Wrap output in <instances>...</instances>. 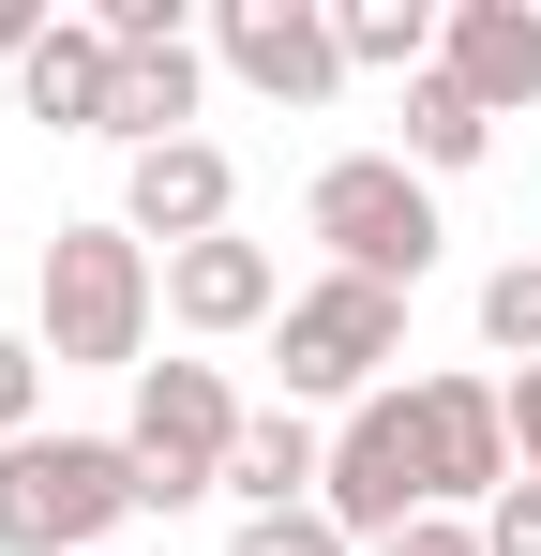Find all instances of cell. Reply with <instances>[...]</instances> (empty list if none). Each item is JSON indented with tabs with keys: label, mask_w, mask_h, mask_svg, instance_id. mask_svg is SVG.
Masks as SVG:
<instances>
[{
	"label": "cell",
	"mask_w": 541,
	"mask_h": 556,
	"mask_svg": "<svg viewBox=\"0 0 541 556\" xmlns=\"http://www.w3.org/2000/svg\"><path fill=\"white\" fill-rule=\"evenodd\" d=\"M151 316H166V256L90 211V226H46V362L61 376H151Z\"/></svg>",
	"instance_id": "1"
},
{
	"label": "cell",
	"mask_w": 541,
	"mask_h": 556,
	"mask_svg": "<svg viewBox=\"0 0 541 556\" xmlns=\"http://www.w3.org/2000/svg\"><path fill=\"white\" fill-rule=\"evenodd\" d=\"M151 496L121 437H15L0 452V556H121Z\"/></svg>",
	"instance_id": "2"
},
{
	"label": "cell",
	"mask_w": 541,
	"mask_h": 556,
	"mask_svg": "<svg viewBox=\"0 0 541 556\" xmlns=\"http://www.w3.org/2000/svg\"><path fill=\"white\" fill-rule=\"evenodd\" d=\"M301 226L331 241V271L391 286V301L437 271V241H451V226H437V181H422L406 151H331V166L301 181Z\"/></svg>",
	"instance_id": "3"
},
{
	"label": "cell",
	"mask_w": 541,
	"mask_h": 556,
	"mask_svg": "<svg viewBox=\"0 0 541 556\" xmlns=\"http://www.w3.org/2000/svg\"><path fill=\"white\" fill-rule=\"evenodd\" d=\"M241 391L226 362H151L136 376V406H121V452H136V496L151 511H196V496H226V452H241Z\"/></svg>",
	"instance_id": "4"
},
{
	"label": "cell",
	"mask_w": 541,
	"mask_h": 556,
	"mask_svg": "<svg viewBox=\"0 0 541 556\" xmlns=\"http://www.w3.org/2000/svg\"><path fill=\"white\" fill-rule=\"evenodd\" d=\"M270 362H286V406H361V391H391V362H406V301L361 286V271H316L270 316Z\"/></svg>",
	"instance_id": "5"
},
{
	"label": "cell",
	"mask_w": 541,
	"mask_h": 556,
	"mask_svg": "<svg viewBox=\"0 0 541 556\" xmlns=\"http://www.w3.org/2000/svg\"><path fill=\"white\" fill-rule=\"evenodd\" d=\"M361 556L391 542V527H422L437 511V466H422V391L391 376V391H361L347 421H331V496H316Z\"/></svg>",
	"instance_id": "6"
},
{
	"label": "cell",
	"mask_w": 541,
	"mask_h": 556,
	"mask_svg": "<svg viewBox=\"0 0 541 556\" xmlns=\"http://www.w3.org/2000/svg\"><path fill=\"white\" fill-rule=\"evenodd\" d=\"M211 61H226L256 105H331V91H347L331 0H226V15H211Z\"/></svg>",
	"instance_id": "7"
},
{
	"label": "cell",
	"mask_w": 541,
	"mask_h": 556,
	"mask_svg": "<svg viewBox=\"0 0 541 556\" xmlns=\"http://www.w3.org/2000/svg\"><path fill=\"white\" fill-rule=\"evenodd\" d=\"M422 391V466H437V511H496L512 496V376H406Z\"/></svg>",
	"instance_id": "8"
},
{
	"label": "cell",
	"mask_w": 541,
	"mask_h": 556,
	"mask_svg": "<svg viewBox=\"0 0 541 556\" xmlns=\"http://www.w3.org/2000/svg\"><path fill=\"white\" fill-rule=\"evenodd\" d=\"M121 226H136L151 256H196V241H226V226H241V166H226V136L136 151V166H121Z\"/></svg>",
	"instance_id": "9"
},
{
	"label": "cell",
	"mask_w": 541,
	"mask_h": 556,
	"mask_svg": "<svg viewBox=\"0 0 541 556\" xmlns=\"http://www.w3.org/2000/svg\"><path fill=\"white\" fill-rule=\"evenodd\" d=\"M286 301H301V286H286V256H270V241H241V226H226V241H196V256H166V316L196 331V346H241V331H270Z\"/></svg>",
	"instance_id": "10"
},
{
	"label": "cell",
	"mask_w": 541,
	"mask_h": 556,
	"mask_svg": "<svg viewBox=\"0 0 541 556\" xmlns=\"http://www.w3.org/2000/svg\"><path fill=\"white\" fill-rule=\"evenodd\" d=\"M437 76L481 105V121H527V105H541V0H451Z\"/></svg>",
	"instance_id": "11"
},
{
	"label": "cell",
	"mask_w": 541,
	"mask_h": 556,
	"mask_svg": "<svg viewBox=\"0 0 541 556\" xmlns=\"http://www.w3.org/2000/svg\"><path fill=\"white\" fill-rule=\"evenodd\" d=\"M316 496H331V421L270 391L256 421H241V452H226V511L256 527V511H316Z\"/></svg>",
	"instance_id": "12"
},
{
	"label": "cell",
	"mask_w": 541,
	"mask_h": 556,
	"mask_svg": "<svg viewBox=\"0 0 541 556\" xmlns=\"http://www.w3.org/2000/svg\"><path fill=\"white\" fill-rule=\"evenodd\" d=\"M196 91H211V46H196V30H180V46H121V76H105L121 166H136V151H180V136H196Z\"/></svg>",
	"instance_id": "13"
},
{
	"label": "cell",
	"mask_w": 541,
	"mask_h": 556,
	"mask_svg": "<svg viewBox=\"0 0 541 556\" xmlns=\"http://www.w3.org/2000/svg\"><path fill=\"white\" fill-rule=\"evenodd\" d=\"M105 76H121L105 15H61V30L30 46V76H15V105H30L46 136H105Z\"/></svg>",
	"instance_id": "14"
},
{
	"label": "cell",
	"mask_w": 541,
	"mask_h": 556,
	"mask_svg": "<svg viewBox=\"0 0 541 556\" xmlns=\"http://www.w3.org/2000/svg\"><path fill=\"white\" fill-rule=\"evenodd\" d=\"M331 30H347V76H437V46H451V0H347Z\"/></svg>",
	"instance_id": "15"
},
{
	"label": "cell",
	"mask_w": 541,
	"mask_h": 556,
	"mask_svg": "<svg viewBox=\"0 0 541 556\" xmlns=\"http://www.w3.org/2000/svg\"><path fill=\"white\" fill-rule=\"evenodd\" d=\"M391 151H406L422 181H466V166L496 151V121H481V105L451 91V76H406V136H391Z\"/></svg>",
	"instance_id": "16"
},
{
	"label": "cell",
	"mask_w": 541,
	"mask_h": 556,
	"mask_svg": "<svg viewBox=\"0 0 541 556\" xmlns=\"http://www.w3.org/2000/svg\"><path fill=\"white\" fill-rule=\"evenodd\" d=\"M481 346H496L512 376L541 362V256H496V271H481Z\"/></svg>",
	"instance_id": "17"
},
{
	"label": "cell",
	"mask_w": 541,
	"mask_h": 556,
	"mask_svg": "<svg viewBox=\"0 0 541 556\" xmlns=\"http://www.w3.org/2000/svg\"><path fill=\"white\" fill-rule=\"evenodd\" d=\"M46 331H0V452H15V437H46Z\"/></svg>",
	"instance_id": "18"
},
{
	"label": "cell",
	"mask_w": 541,
	"mask_h": 556,
	"mask_svg": "<svg viewBox=\"0 0 541 556\" xmlns=\"http://www.w3.org/2000/svg\"><path fill=\"white\" fill-rule=\"evenodd\" d=\"M226 556H361L331 511H256V527H226Z\"/></svg>",
	"instance_id": "19"
},
{
	"label": "cell",
	"mask_w": 541,
	"mask_h": 556,
	"mask_svg": "<svg viewBox=\"0 0 541 556\" xmlns=\"http://www.w3.org/2000/svg\"><path fill=\"white\" fill-rule=\"evenodd\" d=\"M481 556H541V481H512V496L481 511Z\"/></svg>",
	"instance_id": "20"
},
{
	"label": "cell",
	"mask_w": 541,
	"mask_h": 556,
	"mask_svg": "<svg viewBox=\"0 0 541 556\" xmlns=\"http://www.w3.org/2000/svg\"><path fill=\"white\" fill-rule=\"evenodd\" d=\"M376 556H481V511H422V527H391Z\"/></svg>",
	"instance_id": "21"
},
{
	"label": "cell",
	"mask_w": 541,
	"mask_h": 556,
	"mask_svg": "<svg viewBox=\"0 0 541 556\" xmlns=\"http://www.w3.org/2000/svg\"><path fill=\"white\" fill-rule=\"evenodd\" d=\"M512 481H541V362L512 376Z\"/></svg>",
	"instance_id": "22"
},
{
	"label": "cell",
	"mask_w": 541,
	"mask_h": 556,
	"mask_svg": "<svg viewBox=\"0 0 541 556\" xmlns=\"http://www.w3.org/2000/svg\"><path fill=\"white\" fill-rule=\"evenodd\" d=\"M46 30H61L46 0H0V61H15V76H30V46H46Z\"/></svg>",
	"instance_id": "23"
}]
</instances>
